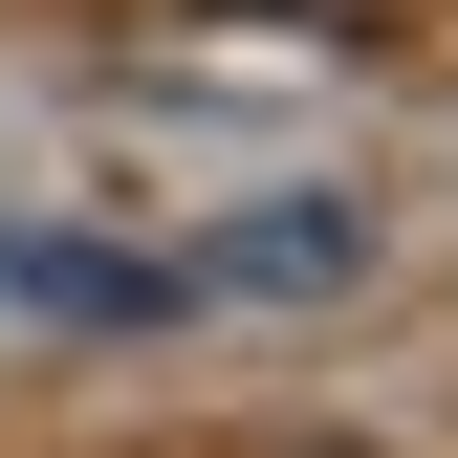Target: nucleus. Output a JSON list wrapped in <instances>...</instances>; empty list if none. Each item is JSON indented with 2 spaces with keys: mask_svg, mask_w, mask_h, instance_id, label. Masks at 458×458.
<instances>
[{
  "mask_svg": "<svg viewBox=\"0 0 458 458\" xmlns=\"http://www.w3.org/2000/svg\"><path fill=\"white\" fill-rule=\"evenodd\" d=\"M241 22H371V0H241Z\"/></svg>",
  "mask_w": 458,
  "mask_h": 458,
  "instance_id": "nucleus-1",
  "label": "nucleus"
},
{
  "mask_svg": "<svg viewBox=\"0 0 458 458\" xmlns=\"http://www.w3.org/2000/svg\"><path fill=\"white\" fill-rule=\"evenodd\" d=\"M306 458H350V437H306Z\"/></svg>",
  "mask_w": 458,
  "mask_h": 458,
  "instance_id": "nucleus-2",
  "label": "nucleus"
}]
</instances>
